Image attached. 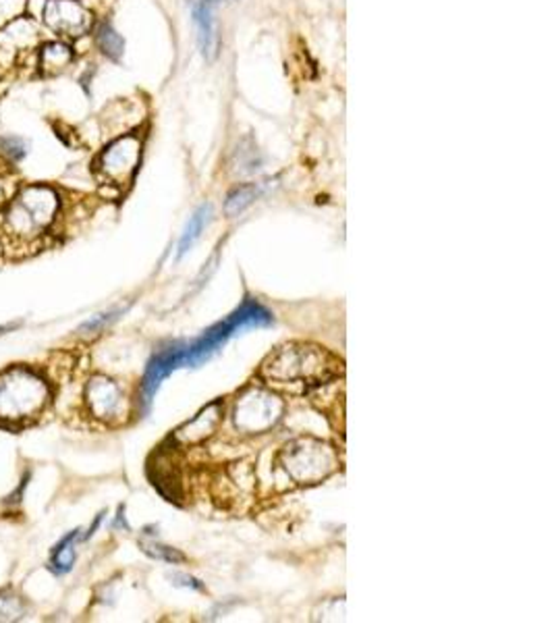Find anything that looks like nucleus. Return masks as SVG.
I'll return each instance as SVG.
<instances>
[{"label":"nucleus","mask_w":554,"mask_h":623,"mask_svg":"<svg viewBox=\"0 0 554 623\" xmlns=\"http://www.w3.org/2000/svg\"><path fill=\"white\" fill-rule=\"evenodd\" d=\"M278 463L291 481L313 484L332 474L337 468V455L326 443L304 436V439L285 444L278 455Z\"/></svg>","instance_id":"5"},{"label":"nucleus","mask_w":554,"mask_h":623,"mask_svg":"<svg viewBox=\"0 0 554 623\" xmlns=\"http://www.w3.org/2000/svg\"><path fill=\"white\" fill-rule=\"evenodd\" d=\"M141 546H143V551H146L148 554H152L154 559L168 561V563H177V561L185 559L181 553L168 549V546H162V545H141Z\"/></svg>","instance_id":"19"},{"label":"nucleus","mask_w":554,"mask_h":623,"mask_svg":"<svg viewBox=\"0 0 554 623\" xmlns=\"http://www.w3.org/2000/svg\"><path fill=\"white\" fill-rule=\"evenodd\" d=\"M272 323V314L258 304V301H243V306L239 307L223 320V323L214 325L202 334L200 339L194 344H175L167 349L154 353V358L150 360L143 374L141 382V395L143 397H154L159 391L162 380L173 372L177 368L183 366H200L202 362H206L210 355H214L232 334L245 331V328L254 326H266Z\"/></svg>","instance_id":"1"},{"label":"nucleus","mask_w":554,"mask_h":623,"mask_svg":"<svg viewBox=\"0 0 554 623\" xmlns=\"http://www.w3.org/2000/svg\"><path fill=\"white\" fill-rule=\"evenodd\" d=\"M262 191H264L262 183H248V185H241V188L232 189L227 197V202H224V212H227V216L241 215L245 208L251 206V204L258 200Z\"/></svg>","instance_id":"14"},{"label":"nucleus","mask_w":554,"mask_h":623,"mask_svg":"<svg viewBox=\"0 0 554 623\" xmlns=\"http://www.w3.org/2000/svg\"><path fill=\"white\" fill-rule=\"evenodd\" d=\"M42 22L59 38L77 40L90 32L92 13L79 0H46Z\"/></svg>","instance_id":"8"},{"label":"nucleus","mask_w":554,"mask_h":623,"mask_svg":"<svg viewBox=\"0 0 554 623\" xmlns=\"http://www.w3.org/2000/svg\"><path fill=\"white\" fill-rule=\"evenodd\" d=\"M86 399L92 414L100 420H114L121 416L123 397L119 385L106 376H95L86 389Z\"/></svg>","instance_id":"9"},{"label":"nucleus","mask_w":554,"mask_h":623,"mask_svg":"<svg viewBox=\"0 0 554 623\" xmlns=\"http://www.w3.org/2000/svg\"><path fill=\"white\" fill-rule=\"evenodd\" d=\"M204 3H208V5H214V3H218V0H204Z\"/></svg>","instance_id":"20"},{"label":"nucleus","mask_w":554,"mask_h":623,"mask_svg":"<svg viewBox=\"0 0 554 623\" xmlns=\"http://www.w3.org/2000/svg\"><path fill=\"white\" fill-rule=\"evenodd\" d=\"M95 44H98L104 57L113 60H119L123 52H125V40L121 38V33L111 23L98 25V30H95Z\"/></svg>","instance_id":"16"},{"label":"nucleus","mask_w":554,"mask_h":623,"mask_svg":"<svg viewBox=\"0 0 554 623\" xmlns=\"http://www.w3.org/2000/svg\"><path fill=\"white\" fill-rule=\"evenodd\" d=\"M341 360L310 344H286L262 364V379L278 387H316L341 372Z\"/></svg>","instance_id":"2"},{"label":"nucleus","mask_w":554,"mask_h":623,"mask_svg":"<svg viewBox=\"0 0 554 623\" xmlns=\"http://www.w3.org/2000/svg\"><path fill=\"white\" fill-rule=\"evenodd\" d=\"M221 420H223V403L216 401L206 409H202V412L197 414L194 420L185 424L183 428L177 430V441L187 443V444L202 443L204 439H208V436L214 433Z\"/></svg>","instance_id":"10"},{"label":"nucleus","mask_w":554,"mask_h":623,"mask_svg":"<svg viewBox=\"0 0 554 623\" xmlns=\"http://www.w3.org/2000/svg\"><path fill=\"white\" fill-rule=\"evenodd\" d=\"M50 401L46 380L30 368L13 366L0 374V426H23Z\"/></svg>","instance_id":"4"},{"label":"nucleus","mask_w":554,"mask_h":623,"mask_svg":"<svg viewBox=\"0 0 554 623\" xmlns=\"http://www.w3.org/2000/svg\"><path fill=\"white\" fill-rule=\"evenodd\" d=\"M75 54L73 48L67 42H48L38 52V69L44 75H59L65 69H69Z\"/></svg>","instance_id":"12"},{"label":"nucleus","mask_w":554,"mask_h":623,"mask_svg":"<svg viewBox=\"0 0 554 623\" xmlns=\"http://www.w3.org/2000/svg\"><path fill=\"white\" fill-rule=\"evenodd\" d=\"M25 9V0H0V30L17 22Z\"/></svg>","instance_id":"18"},{"label":"nucleus","mask_w":554,"mask_h":623,"mask_svg":"<svg viewBox=\"0 0 554 623\" xmlns=\"http://www.w3.org/2000/svg\"><path fill=\"white\" fill-rule=\"evenodd\" d=\"M27 140L22 138V135H15V133H9V135H0V154L5 156L6 160L13 162V164H19L25 156H27Z\"/></svg>","instance_id":"17"},{"label":"nucleus","mask_w":554,"mask_h":623,"mask_svg":"<svg viewBox=\"0 0 554 623\" xmlns=\"http://www.w3.org/2000/svg\"><path fill=\"white\" fill-rule=\"evenodd\" d=\"M194 11V22L197 25V40H200V50L206 60H214L218 54V30L214 15H212V6L204 0H194L191 3Z\"/></svg>","instance_id":"11"},{"label":"nucleus","mask_w":554,"mask_h":623,"mask_svg":"<svg viewBox=\"0 0 554 623\" xmlns=\"http://www.w3.org/2000/svg\"><path fill=\"white\" fill-rule=\"evenodd\" d=\"M59 208V194L50 185H25L6 202L0 229L13 242H33L50 229Z\"/></svg>","instance_id":"3"},{"label":"nucleus","mask_w":554,"mask_h":623,"mask_svg":"<svg viewBox=\"0 0 554 623\" xmlns=\"http://www.w3.org/2000/svg\"><path fill=\"white\" fill-rule=\"evenodd\" d=\"M141 159V140L135 133H127L123 138L102 150L95 160V175L113 188H123L133 179L135 170Z\"/></svg>","instance_id":"7"},{"label":"nucleus","mask_w":554,"mask_h":623,"mask_svg":"<svg viewBox=\"0 0 554 623\" xmlns=\"http://www.w3.org/2000/svg\"><path fill=\"white\" fill-rule=\"evenodd\" d=\"M79 536V530H73L67 534V536L60 538L59 545H54V549L50 553V567L52 572L57 573H67L71 572V567L75 563V540Z\"/></svg>","instance_id":"15"},{"label":"nucleus","mask_w":554,"mask_h":623,"mask_svg":"<svg viewBox=\"0 0 554 623\" xmlns=\"http://www.w3.org/2000/svg\"><path fill=\"white\" fill-rule=\"evenodd\" d=\"M212 216V204H202L200 208L194 212V216L189 218L187 227L179 239V258H183L191 250V245L197 242V237L202 235L204 227H206Z\"/></svg>","instance_id":"13"},{"label":"nucleus","mask_w":554,"mask_h":623,"mask_svg":"<svg viewBox=\"0 0 554 623\" xmlns=\"http://www.w3.org/2000/svg\"><path fill=\"white\" fill-rule=\"evenodd\" d=\"M280 416H283V401L266 389L251 387L237 399L232 420L243 433L259 435L275 426Z\"/></svg>","instance_id":"6"}]
</instances>
